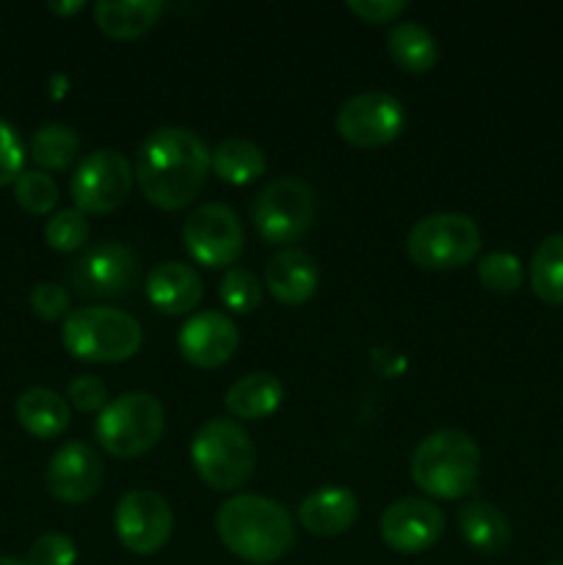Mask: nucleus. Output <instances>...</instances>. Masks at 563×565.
I'll list each match as a JSON object with an SVG mask.
<instances>
[{
	"mask_svg": "<svg viewBox=\"0 0 563 565\" xmlns=\"http://www.w3.org/2000/svg\"><path fill=\"white\" fill-rule=\"evenodd\" d=\"M318 202L315 191L298 177H282L268 182L254 199L252 221L257 235L270 246H285V243L301 241L315 224Z\"/></svg>",
	"mask_w": 563,
	"mask_h": 565,
	"instance_id": "obj_8",
	"label": "nucleus"
},
{
	"mask_svg": "<svg viewBox=\"0 0 563 565\" xmlns=\"http://www.w3.org/2000/svg\"><path fill=\"white\" fill-rule=\"evenodd\" d=\"M348 11H353L359 20L381 25V22H395L406 11V3L403 0H348Z\"/></svg>",
	"mask_w": 563,
	"mask_h": 565,
	"instance_id": "obj_36",
	"label": "nucleus"
},
{
	"mask_svg": "<svg viewBox=\"0 0 563 565\" xmlns=\"http://www.w3.org/2000/svg\"><path fill=\"white\" fill-rule=\"evenodd\" d=\"M406 252L425 270H456L480 254V230L464 213H434L412 226Z\"/></svg>",
	"mask_w": 563,
	"mask_h": 565,
	"instance_id": "obj_7",
	"label": "nucleus"
},
{
	"mask_svg": "<svg viewBox=\"0 0 563 565\" xmlns=\"http://www.w3.org/2000/svg\"><path fill=\"white\" fill-rule=\"evenodd\" d=\"M77 546L70 535L44 533L28 550V565H75Z\"/></svg>",
	"mask_w": 563,
	"mask_h": 565,
	"instance_id": "obj_32",
	"label": "nucleus"
},
{
	"mask_svg": "<svg viewBox=\"0 0 563 565\" xmlns=\"http://www.w3.org/2000/svg\"><path fill=\"white\" fill-rule=\"evenodd\" d=\"M141 276V259L130 246L119 241L86 248L70 265V281L86 298L130 296Z\"/></svg>",
	"mask_w": 563,
	"mask_h": 565,
	"instance_id": "obj_10",
	"label": "nucleus"
},
{
	"mask_svg": "<svg viewBox=\"0 0 563 565\" xmlns=\"http://www.w3.org/2000/svg\"><path fill=\"white\" fill-rule=\"evenodd\" d=\"M0 565H28V561H17V557H0Z\"/></svg>",
	"mask_w": 563,
	"mask_h": 565,
	"instance_id": "obj_38",
	"label": "nucleus"
},
{
	"mask_svg": "<svg viewBox=\"0 0 563 565\" xmlns=\"http://www.w3.org/2000/svg\"><path fill=\"white\" fill-rule=\"evenodd\" d=\"M458 530L464 541L480 555H497L511 541V524L506 513L491 502H467L458 511Z\"/></svg>",
	"mask_w": 563,
	"mask_h": 565,
	"instance_id": "obj_23",
	"label": "nucleus"
},
{
	"mask_svg": "<svg viewBox=\"0 0 563 565\" xmlns=\"http://www.w3.org/2000/svg\"><path fill=\"white\" fill-rule=\"evenodd\" d=\"M47 9L55 11V14H61V17H70V14H75V11L83 9V0H75V3H47Z\"/></svg>",
	"mask_w": 563,
	"mask_h": 565,
	"instance_id": "obj_37",
	"label": "nucleus"
},
{
	"mask_svg": "<svg viewBox=\"0 0 563 565\" xmlns=\"http://www.w3.org/2000/svg\"><path fill=\"white\" fill-rule=\"evenodd\" d=\"M386 50L392 61L406 72H428L439 61V44L436 36L419 22H397L386 36Z\"/></svg>",
	"mask_w": 563,
	"mask_h": 565,
	"instance_id": "obj_24",
	"label": "nucleus"
},
{
	"mask_svg": "<svg viewBox=\"0 0 563 565\" xmlns=\"http://www.w3.org/2000/svg\"><path fill=\"white\" fill-rule=\"evenodd\" d=\"M182 359L199 370H215L235 356L241 337H237L235 323L224 312H199L185 320L177 337Z\"/></svg>",
	"mask_w": 563,
	"mask_h": 565,
	"instance_id": "obj_16",
	"label": "nucleus"
},
{
	"mask_svg": "<svg viewBox=\"0 0 563 565\" xmlns=\"http://www.w3.org/2000/svg\"><path fill=\"white\" fill-rule=\"evenodd\" d=\"M116 535L132 555H155L174 533V513L158 491H127L116 505Z\"/></svg>",
	"mask_w": 563,
	"mask_h": 565,
	"instance_id": "obj_13",
	"label": "nucleus"
},
{
	"mask_svg": "<svg viewBox=\"0 0 563 565\" xmlns=\"http://www.w3.org/2000/svg\"><path fill=\"white\" fill-rule=\"evenodd\" d=\"M412 478L428 497L458 500L469 494L480 478L478 445L467 430H436L414 450Z\"/></svg>",
	"mask_w": 563,
	"mask_h": 565,
	"instance_id": "obj_3",
	"label": "nucleus"
},
{
	"mask_svg": "<svg viewBox=\"0 0 563 565\" xmlns=\"http://www.w3.org/2000/svg\"><path fill=\"white\" fill-rule=\"evenodd\" d=\"M530 287L552 307H563V232L544 237L530 259Z\"/></svg>",
	"mask_w": 563,
	"mask_h": 565,
	"instance_id": "obj_26",
	"label": "nucleus"
},
{
	"mask_svg": "<svg viewBox=\"0 0 563 565\" xmlns=\"http://www.w3.org/2000/svg\"><path fill=\"white\" fill-rule=\"evenodd\" d=\"M208 174V143L185 127H160L138 149L136 180L147 202L160 210L188 207Z\"/></svg>",
	"mask_w": 563,
	"mask_h": 565,
	"instance_id": "obj_1",
	"label": "nucleus"
},
{
	"mask_svg": "<svg viewBox=\"0 0 563 565\" xmlns=\"http://www.w3.org/2000/svg\"><path fill=\"white\" fill-rule=\"evenodd\" d=\"M44 241L50 243V248L61 254L81 252L88 241V221L81 210H59L53 218L44 226Z\"/></svg>",
	"mask_w": 563,
	"mask_h": 565,
	"instance_id": "obj_31",
	"label": "nucleus"
},
{
	"mask_svg": "<svg viewBox=\"0 0 563 565\" xmlns=\"http://www.w3.org/2000/svg\"><path fill=\"white\" fill-rule=\"evenodd\" d=\"M202 279L185 263H158L147 276V298L160 315H185L202 301Z\"/></svg>",
	"mask_w": 563,
	"mask_h": 565,
	"instance_id": "obj_18",
	"label": "nucleus"
},
{
	"mask_svg": "<svg viewBox=\"0 0 563 565\" xmlns=\"http://www.w3.org/2000/svg\"><path fill=\"white\" fill-rule=\"evenodd\" d=\"M132 188V169L116 149H97L75 169L70 193L83 215H105L127 202Z\"/></svg>",
	"mask_w": 563,
	"mask_h": 565,
	"instance_id": "obj_9",
	"label": "nucleus"
},
{
	"mask_svg": "<svg viewBox=\"0 0 563 565\" xmlns=\"http://www.w3.org/2000/svg\"><path fill=\"white\" fill-rule=\"evenodd\" d=\"M14 199L28 213L44 215L59 204V185L47 171H22L14 182Z\"/></svg>",
	"mask_w": 563,
	"mask_h": 565,
	"instance_id": "obj_30",
	"label": "nucleus"
},
{
	"mask_svg": "<svg viewBox=\"0 0 563 565\" xmlns=\"http://www.w3.org/2000/svg\"><path fill=\"white\" fill-rule=\"evenodd\" d=\"M478 279L489 292H497V296H511V292H517L519 287H522L524 270L517 254L491 252L486 254V257H480Z\"/></svg>",
	"mask_w": 563,
	"mask_h": 565,
	"instance_id": "obj_28",
	"label": "nucleus"
},
{
	"mask_svg": "<svg viewBox=\"0 0 563 565\" xmlns=\"http://www.w3.org/2000/svg\"><path fill=\"white\" fill-rule=\"evenodd\" d=\"M215 533L226 552L252 565L282 561L296 544L290 513L279 502L257 494L230 497L219 508Z\"/></svg>",
	"mask_w": 563,
	"mask_h": 565,
	"instance_id": "obj_2",
	"label": "nucleus"
},
{
	"mask_svg": "<svg viewBox=\"0 0 563 565\" xmlns=\"http://www.w3.org/2000/svg\"><path fill=\"white\" fill-rule=\"evenodd\" d=\"M31 309L42 320H50V323L61 318H70V296L55 281H39L31 290Z\"/></svg>",
	"mask_w": 563,
	"mask_h": 565,
	"instance_id": "obj_33",
	"label": "nucleus"
},
{
	"mask_svg": "<svg viewBox=\"0 0 563 565\" xmlns=\"http://www.w3.org/2000/svg\"><path fill=\"white\" fill-rule=\"evenodd\" d=\"M64 348L81 362L116 364L141 351L144 329L132 315L110 307H83L70 312L61 329Z\"/></svg>",
	"mask_w": 563,
	"mask_h": 565,
	"instance_id": "obj_4",
	"label": "nucleus"
},
{
	"mask_svg": "<svg viewBox=\"0 0 563 565\" xmlns=\"http://www.w3.org/2000/svg\"><path fill=\"white\" fill-rule=\"evenodd\" d=\"M166 428L163 406L149 392H125L97 417V441L116 458H138L152 450Z\"/></svg>",
	"mask_w": 563,
	"mask_h": 565,
	"instance_id": "obj_6",
	"label": "nucleus"
},
{
	"mask_svg": "<svg viewBox=\"0 0 563 565\" xmlns=\"http://www.w3.org/2000/svg\"><path fill=\"white\" fill-rule=\"evenodd\" d=\"M103 458L86 441H70L55 450L44 472L50 494L66 505H81L92 500L103 486Z\"/></svg>",
	"mask_w": 563,
	"mask_h": 565,
	"instance_id": "obj_15",
	"label": "nucleus"
},
{
	"mask_svg": "<svg viewBox=\"0 0 563 565\" xmlns=\"http://www.w3.org/2000/svg\"><path fill=\"white\" fill-rule=\"evenodd\" d=\"M81 152V138L70 125L50 121L31 138V160L44 171H64Z\"/></svg>",
	"mask_w": 563,
	"mask_h": 565,
	"instance_id": "obj_27",
	"label": "nucleus"
},
{
	"mask_svg": "<svg viewBox=\"0 0 563 565\" xmlns=\"http://www.w3.org/2000/svg\"><path fill=\"white\" fill-rule=\"evenodd\" d=\"M70 403L83 414L103 412L108 406V386L97 375H77L70 384Z\"/></svg>",
	"mask_w": 563,
	"mask_h": 565,
	"instance_id": "obj_34",
	"label": "nucleus"
},
{
	"mask_svg": "<svg viewBox=\"0 0 563 565\" xmlns=\"http://www.w3.org/2000/svg\"><path fill=\"white\" fill-rule=\"evenodd\" d=\"M318 259L304 248H282L265 268V287L285 307H301L318 292Z\"/></svg>",
	"mask_w": 563,
	"mask_h": 565,
	"instance_id": "obj_17",
	"label": "nucleus"
},
{
	"mask_svg": "<svg viewBox=\"0 0 563 565\" xmlns=\"http://www.w3.org/2000/svg\"><path fill=\"white\" fill-rule=\"evenodd\" d=\"M166 6L160 0H99L94 6L97 28L110 39H138L160 20Z\"/></svg>",
	"mask_w": 563,
	"mask_h": 565,
	"instance_id": "obj_21",
	"label": "nucleus"
},
{
	"mask_svg": "<svg viewBox=\"0 0 563 565\" xmlns=\"http://www.w3.org/2000/svg\"><path fill=\"white\" fill-rule=\"evenodd\" d=\"M17 419L36 439H55L70 428V406L59 392L33 386L17 397Z\"/></svg>",
	"mask_w": 563,
	"mask_h": 565,
	"instance_id": "obj_22",
	"label": "nucleus"
},
{
	"mask_svg": "<svg viewBox=\"0 0 563 565\" xmlns=\"http://www.w3.org/2000/svg\"><path fill=\"white\" fill-rule=\"evenodd\" d=\"M546 565H563V563H546Z\"/></svg>",
	"mask_w": 563,
	"mask_h": 565,
	"instance_id": "obj_39",
	"label": "nucleus"
},
{
	"mask_svg": "<svg viewBox=\"0 0 563 565\" xmlns=\"http://www.w3.org/2000/svg\"><path fill=\"white\" fill-rule=\"evenodd\" d=\"M379 530L381 541L392 552L419 555V552H428L442 539L445 516H442V511L434 502L417 500V497H403V500L392 502L386 508Z\"/></svg>",
	"mask_w": 563,
	"mask_h": 565,
	"instance_id": "obj_14",
	"label": "nucleus"
},
{
	"mask_svg": "<svg viewBox=\"0 0 563 565\" xmlns=\"http://www.w3.org/2000/svg\"><path fill=\"white\" fill-rule=\"evenodd\" d=\"M219 298L230 312L248 315L259 307L263 301V287H259L257 276L246 268H230L219 285Z\"/></svg>",
	"mask_w": 563,
	"mask_h": 565,
	"instance_id": "obj_29",
	"label": "nucleus"
},
{
	"mask_svg": "<svg viewBox=\"0 0 563 565\" xmlns=\"http://www.w3.org/2000/svg\"><path fill=\"white\" fill-rule=\"evenodd\" d=\"M282 401H285V386H282V381L276 375L248 373L230 386V392L224 397V406L235 419L259 423V419L276 414Z\"/></svg>",
	"mask_w": 563,
	"mask_h": 565,
	"instance_id": "obj_20",
	"label": "nucleus"
},
{
	"mask_svg": "<svg viewBox=\"0 0 563 565\" xmlns=\"http://www.w3.org/2000/svg\"><path fill=\"white\" fill-rule=\"evenodd\" d=\"M406 127L401 99L384 92H364L346 99L337 110V132L359 149H379L395 141Z\"/></svg>",
	"mask_w": 563,
	"mask_h": 565,
	"instance_id": "obj_12",
	"label": "nucleus"
},
{
	"mask_svg": "<svg viewBox=\"0 0 563 565\" xmlns=\"http://www.w3.org/2000/svg\"><path fill=\"white\" fill-rule=\"evenodd\" d=\"M359 516L357 497L340 486H326V489L312 491L307 500L298 505V522L304 530L320 539H334V535L348 533Z\"/></svg>",
	"mask_w": 563,
	"mask_h": 565,
	"instance_id": "obj_19",
	"label": "nucleus"
},
{
	"mask_svg": "<svg viewBox=\"0 0 563 565\" xmlns=\"http://www.w3.org/2000/svg\"><path fill=\"white\" fill-rule=\"evenodd\" d=\"M22 163H25V152H22L20 136L9 121L0 119V185L17 182L22 174Z\"/></svg>",
	"mask_w": 563,
	"mask_h": 565,
	"instance_id": "obj_35",
	"label": "nucleus"
},
{
	"mask_svg": "<svg viewBox=\"0 0 563 565\" xmlns=\"http://www.w3.org/2000/svg\"><path fill=\"white\" fill-rule=\"evenodd\" d=\"M182 243L204 268H235L243 254V226L226 204H199L182 224Z\"/></svg>",
	"mask_w": 563,
	"mask_h": 565,
	"instance_id": "obj_11",
	"label": "nucleus"
},
{
	"mask_svg": "<svg viewBox=\"0 0 563 565\" xmlns=\"http://www.w3.org/2000/svg\"><path fill=\"white\" fill-rule=\"evenodd\" d=\"M210 169L230 185H248L265 171V152L246 138H226L210 152Z\"/></svg>",
	"mask_w": 563,
	"mask_h": 565,
	"instance_id": "obj_25",
	"label": "nucleus"
},
{
	"mask_svg": "<svg viewBox=\"0 0 563 565\" xmlns=\"http://www.w3.org/2000/svg\"><path fill=\"white\" fill-rule=\"evenodd\" d=\"M191 463L213 491H237L257 467V447L235 419H210L191 441Z\"/></svg>",
	"mask_w": 563,
	"mask_h": 565,
	"instance_id": "obj_5",
	"label": "nucleus"
}]
</instances>
